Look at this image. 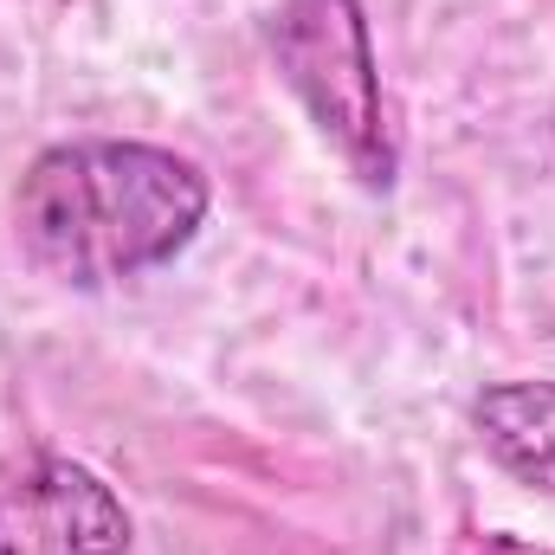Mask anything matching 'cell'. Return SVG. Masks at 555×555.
<instances>
[{
	"label": "cell",
	"instance_id": "cell-3",
	"mask_svg": "<svg viewBox=\"0 0 555 555\" xmlns=\"http://www.w3.org/2000/svg\"><path fill=\"white\" fill-rule=\"evenodd\" d=\"M124 498L78 459L33 452L0 472V555H130Z\"/></svg>",
	"mask_w": 555,
	"mask_h": 555
},
{
	"label": "cell",
	"instance_id": "cell-4",
	"mask_svg": "<svg viewBox=\"0 0 555 555\" xmlns=\"http://www.w3.org/2000/svg\"><path fill=\"white\" fill-rule=\"evenodd\" d=\"M478 446L530 491L555 498V382H498L472 408Z\"/></svg>",
	"mask_w": 555,
	"mask_h": 555
},
{
	"label": "cell",
	"instance_id": "cell-1",
	"mask_svg": "<svg viewBox=\"0 0 555 555\" xmlns=\"http://www.w3.org/2000/svg\"><path fill=\"white\" fill-rule=\"evenodd\" d=\"M207 175L155 142H59L13 194V240L46 278L104 291L175 266L207 220Z\"/></svg>",
	"mask_w": 555,
	"mask_h": 555
},
{
	"label": "cell",
	"instance_id": "cell-2",
	"mask_svg": "<svg viewBox=\"0 0 555 555\" xmlns=\"http://www.w3.org/2000/svg\"><path fill=\"white\" fill-rule=\"evenodd\" d=\"M272 59L291 98L304 104L310 130L343 155V168L369 194H388L395 188V124H388L362 0H278Z\"/></svg>",
	"mask_w": 555,
	"mask_h": 555
}]
</instances>
